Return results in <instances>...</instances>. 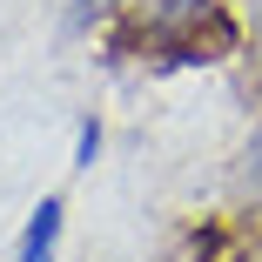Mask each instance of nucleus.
Wrapping results in <instances>:
<instances>
[{
    "mask_svg": "<svg viewBox=\"0 0 262 262\" xmlns=\"http://www.w3.org/2000/svg\"><path fill=\"white\" fill-rule=\"evenodd\" d=\"M115 7H121V0H68V34L74 40L81 34H101V27L115 20Z\"/></svg>",
    "mask_w": 262,
    "mask_h": 262,
    "instance_id": "nucleus-4",
    "label": "nucleus"
},
{
    "mask_svg": "<svg viewBox=\"0 0 262 262\" xmlns=\"http://www.w3.org/2000/svg\"><path fill=\"white\" fill-rule=\"evenodd\" d=\"M94 162H101V121L88 115V121L74 128V162H68V168H94Z\"/></svg>",
    "mask_w": 262,
    "mask_h": 262,
    "instance_id": "nucleus-5",
    "label": "nucleus"
},
{
    "mask_svg": "<svg viewBox=\"0 0 262 262\" xmlns=\"http://www.w3.org/2000/svg\"><path fill=\"white\" fill-rule=\"evenodd\" d=\"M242 61H249L255 81H262V0H255V14H249V47H242Z\"/></svg>",
    "mask_w": 262,
    "mask_h": 262,
    "instance_id": "nucleus-6",
    "label": "nucleus"
},
{
    "mask_svg": "<svg viewBox=\"0 0 262 262\" xmlns=\"http://www.w3.org/2000/svg\"><path fill=\"white\" fill-rule=\"evenodd\" d=\"M101 47L148 68H222L249 47V20L229 0H121Z\"/></svg>",
    "mask_w": 262,
    "mask_h": 262,
    "instance_id": "nucleus-1",
    "label": "nucleus"
},
{
    "mask_svg": "<svg viewBox=\"0 0 262 262\" xmlns=\"http://www.w3.org/2000/svg\"><path fill=\"white\" fill-rule=\"evenodd\" d=\"M61 229H68V202L61 195H40L20 222V242H14V262H54L61 255Z\"/></svg>",
    "mask_w": 262,
    "mask_h": 262,
    "instance_id": "nucleus-3",
    "label": "nucleus"
},
{
    "mask_svg": "<svg viewBox=\"0 0 262 262\" xmlns=\"http://www.w3.org/2000/svg\"><path fill=\"white\" fill-rule=\"evenodd\" d=\"M229 208L235 215H262V115L249 121V135L235 141V155H229Z\"/></svg>",
    "mask_w": 262,
    "mask_h": 262,
    "instance_id": "nucleus-2",
    "label": "nucleus"
}]
</instances>
